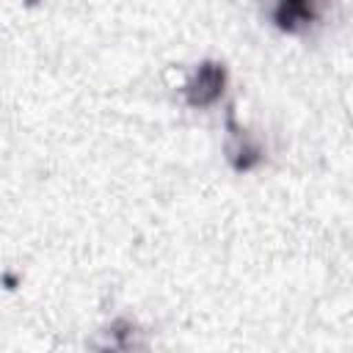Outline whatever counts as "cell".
I'll use <instances>...</instances> for the list:
<instances>
[{
	"label": "cell",
	"instance_id": "obj_1",
	"mask_svg": "<svg viewBox=\"0 0 353 353\" xmlns=\"http://www.w3.org/2000/svg\"><path fill=\"white\" fill-rule=\"evenodd\" d=\"M221 91H223V69L215 63L199 66L185 83V97L190 105H210L221 97Z\"/></svg>",
	"mask_w": 353,
	"mask_h": 353
}]
</instances>
